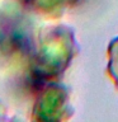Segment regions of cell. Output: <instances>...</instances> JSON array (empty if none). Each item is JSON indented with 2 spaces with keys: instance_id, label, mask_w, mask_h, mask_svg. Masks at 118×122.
Segmentation results:
<instances>
[{
  "instance_id": "6da1fadb",
  "label": "cell",
  "mask_w": 118,
  "mask_h": 122,
  "mask_svg": "<svg viewBox=\"0 0 118 122\" xmlns=\"http://www.w3.org/2000/svg\"><path fill=\"white\" fill-rule=\"evenodd\" d=\"M108 66L107 75L118 89V37L113 38L108 46Z\"/></svg>"
}]
</instances>
